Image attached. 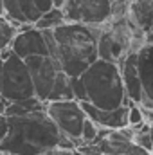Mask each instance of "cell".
Instances as JSON below:
<instances>
[{"instance_id":"obj_1","label":"cell","mask_w":153,"mask_h":155,"mask_svg":"<svg viewBox=\"0 0 153 155\" xmlns=\"http://www.w3.org/2000/svg\"><path fill=\"white\" fill-rule=\"evenodd\" d=\"M60 130L45 108L25 116L7 117V135L0 143L2 155H43L61 141Z\"/></svg>"},{"instance_id":"obj_2","label":"cell","mask_w":153,"mask_h":155,"mask_svg":"<svg viewBox=\"0 0 153 155\" xmlns=\"http://www.w3.org/2000/svg\"><path fill=\"white\" fill-rule=\"evenodd\" d=\"M106 24L83 25L65 22L52 29L56 40V61L69 78H79L97 60V38Z\"/></svg>"},{"instance_id":"obj_3","label":"cell","mask_w":153,"mask_h":155,"mask_svg":"<svg viewBox=\"0 0 153 155\" xmlns=\"http://www.w3.org/2000/svg\"><path fill=\"white\" fill-rule=\"evenodd\" d=\"M81 83L86 92V101L101 110H114L119 107H132L122 87L119 65L105 60H96L81 76Z\"/></svg>"},{"instance_id":"obj_4","label":"cell","mask_w":153,"mask_h":155,"mask_svg":"<svg viewBox=\"0 0 153 155\" xmlns=\"http://www.w3.org/2000/svg\"><path fill=\"white\" fill-rule=\"evenodd\" d=\"M34 96L33 81L29 76L27 65L22 58L9 52V56L4 60V71H2V87H0V97L7 103L27 99Z\"/></svg>"},{"instance_id":"obj_5","label":"cell","mask_w":153,"mask_h":155,"mask_svg":"<svg viewBox=\"0 0 153 155\" xmlns=\"http://www.w3.org/2000/svg\"><path fill=\"white\" fill-rule=\"evenodd\" d=\"M45 114L50 117V121L56 124L60 134L72 139L76 148L83 146L81 141V128L85 123V112L76 99H65V101H47L45 103Z\"/></svg>"},{"instance_id":"obj_6","label":"cell","mask_w":153,"mask_h":155,"mask_svg":"<svg viewBox=\"0 0 153 155\" xmlns=\"http://www.w3.org/2000/svg\"><path fill=\"white\" fill-rule=\"evenodd\" d=\"M65 22L83 25H101L112 18L110 0H65L61 5Z\"/></svg>"},{"instance_id":"obj_7","label":"cell","mask_w":153,"mask_h":155,"mask_svg":"<svg viewBox=\"0 0 153 155\" xmlns=\"http://www.w3.org/2000/svg\"><path fill=\"white\" fill-rule=\"evenodd\" d=\"M29 71V76L33 81V88H34V96L40 101L47 103L56 74L61 71L60 65L50 58V56H29L24 60Z\"/></svg>"},{"instance_id":"obj_8","label":"cell","mask_w":153,"mask_h":155,"mask_svg":"<svg viewBox=\"0 0 153 155\" xmlns=\"http://www.w3.org/2000/svg\"><path fill=\"white\" fill-rule=\"evenodd\" d=\"M9 49L13 54H16L22 60H25L29 56H49L43 35H41V31L34 29V25L25 31L16 33L13 41L9 43Z\"/></svg>"},{"instance_id":"obj_9","label":"cell","mask_w":153,"mask_h":155,"mask_svg":"<svg viewBox=\"0 0 153 155\" xmlns=\"http://www.w3.org/2000/svg\"><path fill=\"white\" fill-rule=\"evenodd\" d=\"M137 72L142 87V97L139 107L153 110V43H146L137 52Z\"/></svg>"},{"instance_id":"obj_10","label":"cell","mask_w":153,"mask_h":155,"mask_svg":"<svg viewBox=\"0 0 153 155\" xmlns=\"http://www.w3.org/2000/svg\"><path fill=\"white\" fill-rule=\"evenodd\" d=\"M88 117L97 128H106V130H117L122 126H128V107H119L114 110H101L88 101H77Z\"/></svg>"},{"instance_id":"obj_11","label":"cell","mask_w":153,"mask_h":155,"mask_svg":"<svg viewBox=\"0 0 153 155\" xmlns=\"http://www.w3.org/2000/svg\"><path fill=\"white\" fill-rule=\"evenodd\" d=\"M4 15L13 22L16 31H25L34 25L40 18V13L34 7V0H2Z\"/></svg>"},{"instance_id":"obj_12","label":"cell","mask_w":153,"mask_h":155,"mask_svg":"<svg viewBox=\"0 0 153 155\" xmlns=\"http://www.w3.org/2000/svg\"><path fill=\"white\" fill-rule=\"evenodd\" d=\"M117 65H119V72H121L126 97L132 103L139 105L141 97H142V87H141V79H139V72H137V54L128 52L124 58L119 60Z\"/></svg>"},{"instance_id":"obj_13","label":"cell","mask_w":153,"mask_h":155,"mask_svg":"<svg viewBox=\"0 0 153 155\" xmlns=\"http://www.w3.org/2000/svg\"><path fill=\"white\" fill-rule=\"evenodd\" d=\"M126 20L133 27L150 33L153 25V0H132L128 4Z\"/></svg>"},{"instance_id":"obj_14","label":"cell","mask_w":153,"mask_h":155,"mask_svg":"<svg viewBox=\"0 0 153 155\" xmlns=\"http://www.w3.org/2000/svg\"><path fill=\"white\" fill-rule=\"evenodd\" d=\"M45 108V103L40 101L36 96L33 97H27V99H20V101H13V103H7L5 110H4V116L5 117H15V116H25V114H31V112H38Z\"/></svg>"},{"instance_id":"obj_15","label":"cell","mask_w":153,"mask_h":155,"mask_svg":"<svg viewBox=\"0 0 153 155\" xmlns=\"http://www.w3.org/2000/svg\"><path fill=\"white\" fill-rule=\"evenodd\" d=\"M65 99H74L72 97V88H70V78L67 76L63 71L56 74L49 101H65Z\"/></svg>"},{"instance_id":"obj_16","label":"cell","mask_w":153,"mask_h":155,"mask_svg":"<svg viewBox=\"0 0 153 155\" xmlns=\"http://www.w3.org/2000/svg\"><path fill=\"white\" fill-rule=\"evenodd\" d=\"M65 24V16H63V11L61 7H52L50 11L40 15V18L34 22V29L38 31H45V29H56L58 25Z\"/></svg>"},{"instance_id":"obj_17","label":"cell","mask_w":153,"mask_h":155,"mask_svg":"<svg viewBox=\"0 0 153 155\" xmlns=\"http://www.w3.org/2000/svg\"><path fill=\"white\" fill-rule=\"evenodd\" d=\"M18 31H16V27L13 25V22L4 15V16H0V40L5 43V45H9L13 38H15V35H16Z\"/></svg>"},{"instance_id":"obj_18","label":"cell","mask_w":153,"mask_h":155,"mask_svg":"<svg viewBox=\"0 0 153 155\" xmlns=\"http://www.w3.org/2000/svg\"><path fill=\"white\" fill-rule=\"evenodd\" d=\"M97 132H99V128L86 117L85 123H83V128H81V141H83V144H94V141L97 137Z\"/></svg>"},{"instance_id":"obj_19","label":"cell","mask_w":153,"mask_h":155,"mask_svg":"<svg viewBox=\"0 0 153 155\" xmlns=\"http://www.w3.org/2000/svg\"><path fill=\"white\" fill-rule=\"evenodd\" d=\"M144 123V117H142V108L139 105H132L128 107V126H139Z\"/></svg>"},{"instance_id":"obj_20","label":"cell","mask_w":153,"mask_h":155,"mask_svg":"<svg viewBox=\"0 0 153 155\" xmlns=\"http://www.w3.org/2000/svg\"><path fill=\"white\" fill-rule=\"evenodd\" d=\"M70 88H72V97L76 101H86V92L79 78H70Z\"/></svg>"},{"instance_id":"obj_21","label":"cell","mask_w":153,"mask_h":155,"mask_svg":"<svg viewBox=\"0 0 153 155\" xmlns=\"http://www.w3.org/2000/svg\"><path fill=\"white\" fill-rule=\"evenodd\" d=\"M43 155H81L77 152V148H60V146H54L50 150H47Z\"/></svg>"},{"instance_id":"obj_22","label":"cell","mask_w":153,"mask_h":155,"mask_svg":"<svg viewBox=\"0 0 153 155\" xmlns=\"http://www.w3.org/2000/svg\"><path fill=\"white\" fill-rule=\"evenodd\" d=\"M34 7H36V11L40 15H43V13H47L54 7V2L52 0H34Z\"/></svg>"},{"instance_id":"obj_23","label":"cell","mask_w":153,"mask_h":155,"mask_svg":"<svg viewBox=\"0 0 153 155\" xmlns=\"http://www.w3.org/2000/svg\"><path fill=\"white\" fill-rule=\"evenodd\" d=\"M5 135H7V117L0 114V143L4 141Z\"/></svg>"},{"instance_id":"obj_24","label":"cell","mask_w":153,"mask_h":155,"mask_svg":"<svg viewBox=\"0 0 153 155\" xmlns=\"http://www.w3.org/2000/svg\"><path fill=\"white\" fill-rule=\"evenodd\" d=\"M2 71H4V60L0 58V87H2Z\"/></svg>"},{"instance_id":"obj_25","label":"cell","mask_w":153,"mask_h":155,"mask_svg":"<svg viewBox=\"0 0 153 155\" xmlns=\"http://www.w3.org/2000/svg\"><path fill=\"white\" fill-rule=\"evenodd\" d=\"M0 16H4V2L0 0Z\"/></svg>"},{"instance_id":"obj_26","label":"cell","mask_w":153,"mask_h":155,"mask_svg":"<svg viewBox=\"0 0 153 155\" xmlns=\"http://www.w3.org/2000/svg\"><path fill=\"white\" fill-rule=\"evenodd\" d=\"M5 47H9V45H5V43H4V41L0 40V51H2V49H5Z\"/></svg>"},{"instance_id":"obj_27","label":"cell","mask_w":153,"mask_h":155,"mask_svg":"<svg viewBox=\"0 0 153 155\" xmlns=\"http://www.w3.org/2000/svg\"><path fill=\"white\" fill-rule=\"evenodd\" d=\"M150 33H151V35H153V25H151V29H150Z\"/></svg>"},{"instance_id":"obj_28","label":"cell","mask_w":153,"mask_h":155,"mask_svg":"<svg viewBox=\"0 0 153 155\" xmlns=\"http://www.w3.org/2000/svg\"><path fill=\"white\" fill-rule=\"evenodd\" d=\"M110 2H114V0H110Z\"/></svg>"},{"instance_id":"obj_29","label":"cell","mask_w":153,"mask_h":155,"mask_svg":"<svg viewBox=\"0 0 153 155\" xmlns=\"http://www.w3.org/2000/svg\"><path fill=\"white\" fill-rule=\"evenodd\" d=\"M103 155H106V153H103Z\"/></svg>"}]
</instances>
